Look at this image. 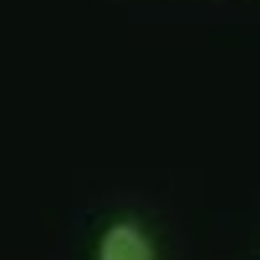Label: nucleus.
Segmentation results:
<instances>
[{
  "mask_svg": "<svg viewBox=\"0 0 260 260\" xmlns=\"http://www.w3.org/2000/svg\"><path fill=\"white\" fill-rule=\"evenodd\" d=\"M92 260H158V240L138 214H112L97 230Z\"/></svg>",
  "mask_w": 260,
  "mask_h": 260,
  "instance_id": "obj_1",
  "label": "nucleus"
}]
</instances>
